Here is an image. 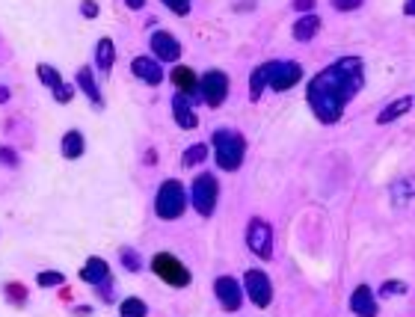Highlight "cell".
Segmentation results:
<instances>
[{
  "instance_id": "1",
  "label": "cell",
  "mask_w": 415,
  "mask_h": 317,
  "mask_svg": "<svg viewBox=\"0 0 415 317\" xmlns=\"http://www.w3.org/2000/svg\"><path fill=\"white\" fill-rule=\"evenodd\" d=\"M362 86H365L362 56H341L309 80L305 101H309L315 119H320L324 125H335Z\"/></svg>"
},
{
  "instance_id": "2",
  "label": "cell",
  "mask_w": 415,
  "mask_h": 317,
  "mask_svg": "<svg viewBox=\"0 0 415 317\" xmlns=\"http://www.w3.org/2000/svg\"><path fill=\"white\" fill-rule=\"evenodd\" d=\"M211 145H214V160H217L220 169H226V172L240 169L243 157H247V140H243L238 131L217 128L211 137Z\"/></svg>"
},
{
  "instance_id": "3",
  "label": "cell",
  "mask_w": 415,
  "mask_h": 317,
  "mask_svg": "<svg viewBox=\"0 0 415 317\" xmlns=\"http://www.w3.org/2000/svg\"><path fill=\"white\" fill-rule=\"evenodd\" d=\"M187 199H190V196L184 193L181 181L166 178L163 184L158 187V196H155V214L160 220H178L184 210H187Z\"/></svg>"
},
{
  "instance_id": "4",
  "label": "cell",
  "mask_w": 415,
  "mask_h": 317,
  "mask_svg": "<svg viewBox=\"0 0 415 317\" xmlns=\"http://www.w3.org/2000/svg\"><path fill=\"white\" fill-rule=\"evenodd\" d=\"M217 199H220V181L214 178L211 172H202L193 178V187H190V202L196 208V214L211 217L217 210Z\"/></svg>"
},
{
  "instance_id": "5",
  "label": "cell",
  "mask_w": 415,
  "mask_h": 317,
  "mask_svg": "<svg viewBox=\"0 0 415 317\" xmlns=\"http://www.w3.org/2000/svg\"><path fill=\"white\" fill-rule=\"evenodd\" d=\"M151 270H155V276H160L166 285H173V288H187L190 285L187 264L178 261L175 255H169V252H158L155 258H151Z\"/></svg>"
},
{
  "instance_id": "6",
  "label": "cell",
  "mask_w": 415,
  "mask_h": 317,
  "mask_svg": "<svg viewBox=\"0 0 415 317\" xmlns=\"http://www.w3.org/2000/svg\"><path fill=\"white\" fill-rule=\"evenodd\" d=\"M273 244H276V234H273V225L261 217H252L247 225V246L252 255H258L261 261H270L273 258Z\"/></svg>"
},
{
  "instance_id": "7",
  "label": "cell",
  "mask_w": 415,
  "mask_h": 317,
  "mask_svg": "<svg viewBox=\"0 0 415 317\" xmlns=\"http://www.w3.org/2000/svg\"><path fill=\"white\" fill-rule=\"evenodd\" d=\"M199 95L205 98L208 107H220V104L228 98V74L220 68H211L199 78Z\"/></svg>"
},
{
  "instance_id": "8",
  "label": "cell",
  "mask_w": 415,
  "mask_h": 317,
  "mask_svg": "<svg viewBox=\"0 0 415 317\" xmlns=\"http://www.w3.org/2000/svg\"><path fill=\"white\" fill-rule=\"evenodd\" d=\"M297 80H303L300 63H291V59H276V63H270L267 89H273V92H288V89L297 86Z\"/></svg>"
},
{
  "instance_id": "9",
  "label": "cell",
  "mask_w": 415,
  "mask_h": 317,
  "mask_svg": "<svg viewBox=\"0 0 415 317\" xmlns=\"http://www.w3.org/2000/svg\"><path fill=\"white\" fill-rule=\"evenodd\" d=\"M243 294H247L250 303H255L258 309H267L273 303V285H270L264 270H247V276H243Z\"/></svg>"
},
{
  "instance_id": "10",
  "label": "cell",
  "mask_w": 415,
  "mask_h": 317,
  "mask_svg": "<svg viewBox=\"0 0 415 317\" xmlns=\"http://www.w3.org/2000/svg\"><path fill=\"white\" fill-rule=\"evenodd\" d=\"M214 294H217V303L226 309V311H238L243 306V288L238 285V279L232 276H220L217 282H214Z\"/></svg>"
},
{
  "instance_id": "11",
  "label": "cell",
  "mask_w": 415,
  "mask_h": 317,
  "mask_svg": "<svg viewBox=\"0 0 415 317\" xmlns=\"http://www.w3.org/2000/svg\"><path fill=\"white\" fill-rule=\"evenodd\" d=\"M148 48H151V54L160 59V63H178V56H181L178 39L173 33H166V30H158V33L148 36Z\"/></svg>"
},
{
  "instance_id": "12",
  "label": "cell",
  "mask_w": 415,
  "mask_h": 317,
  "mask_svg": "<svg viewBox=\"0 0 415 317\" xmlns=\"http://www.w3.org/2000/svg\"><path fill=\"white\" fill-rule=\"evenodd\" d=\"M131 71L136 74V80H143L148 86H158L163 83V68H160V59L155 54H143V56H136L134 63H131Z\"/></svg>"
},
{
  "instance_id": "13",
  "label": "cell",
  "mask_w": 415,
  "mask_h": 317,
  "mask_svg": "<svg viewBox=\"0 0 415 317\" xmlns=\"http://www.w3.org/2000/svg\"><path fill=\"white\" fill-rule=\"evenodd\" d=\"M173 116H175L178 128H184V131H196V125H199L190 98L184 95V92H178V89H175V95H173Z\"/></svg>"
},
{
  "instance_id": "14",
  "label": "cell",
  "mask_w": 415,
  "mask_h": 317,
  "mask_svg": "<svg viewBox=\"0 0 415 317\" xmlns=\"http://www.w3.org/2000/svg\"><path fill=\"white\" fill-rule=\"evenodd\" d=\"M350 311L359 314V317H374L377 314V299H374V291L368 288V285H359V288L350 294Z\"/></svg>"
},
{
  "instance_id": "15",
  "label": "cell",
  "mask_w": 415,
  "mask_h": 317,
  "mask_svg": "<svg viewBox=\"0 0 415 317\" xmlns=\"http://www.w3.org/2000/svg\"><path fill=\"white\" fill-rule=\"evenodd\" d=\"M74 80H78V89H81V92L92 101V107L101 110V107H104V104H101V89H98V80H95V74H92V68H89V66L78 68Z\"/></svg>"
},
{
  "instance_id": "16",
  "label": "cell",
  "mask_w": 415,
  "mask_h": 317,
  "mask_svg": "<svg viewBox=\"0 0 415 317\" xmlns=\"http://www.w3.org/2000/svg\"><path fill=\"white\" fill-rule=\"evenodd\" d=\"M320 27H324V21H320L315 12H305L294 21V39L297 42H312L320 33Z\"/></svg>"
},
{
  "instance_id": "17",
  "label": "cell",
  "mask_w": 415,
  "mask_h": 317,
  "mask_svg": "<svg viewBox=\"0 0 415 317\" xmlns=\"http://www.w3.org/2000/svg\"><path fill=\"white\" fill-rule=\"evenodd\" d=\"M81 279H83L86 285H92V288H98L101 282L110 279V267H107L104 258H89V261L83 264V270H81Z\"/></svg>"
},
{
  "instance_id": "18",
  "label": "cell",
  "mask_w": 415,
  "mask_h": 317,
  "mask_svg": "<svg viewBox=\"0 0 415 317\" xmlns=\"http://www.w3.org/2000/svg\"><path fill=\"white\" fill-rule=\"evenodd\" d=\"M412 104H415V98H412V95H404V98L392 101L389 107H382V110H380L377 122H380V125H389V122H394V119H401V116H407V113L412 110Z\"/></svg>"
},
{
  "instance_id": "19",
  "label": "cell",
  "mask_w": 415,
  "mask_h": 317,
  "mask_svg": "<svg viewBox=\"0 0 415 317\" xmlns=\"http://www.w3.org/2000/svg\"><path fill=\"white\" fill-rule=\"evenodd\" d=\"M59 152H63L66 160H78L83 152H86V140L81 131H66L63 143H59Z\"/></svg>"
},
{
  "instance_id": "20",
  "label": "cell",
  "mask_w": 415,
  "mask_h": 317,
  "mask_svg": "<svg viewBox=\"0 0 415 317\" xmlns=\"http://www.w3.org/2000/svg\"><path fill=\"white\" fill-rule=\"evenodd\" d=\"M173 83H175L178 92H184L187 98H196V95H199V78H196V74H193L190 68L178 66V68L173 71Z\"/></svg>"
},
{
  "instance_id": "21",
  "label": "cell",
  "mask_w": 415,
  "mask_h": 317,
  "mask_svg": "<svg viewBox=\"0 0 415 317\" xmlns=\"http://www.w3.org/2000/svg\"><path fill=\"white\" fill-rule=\"evenodd\" d=\"M113 63H116V44L110 39H101L95 44V66L101 74H110L113 71Z\"/></svg>"
},
{
  "instance_id": "22",
  "label": "cell",
  "mask_w": 415,
  "mask_h": 317,
  "mask_svg": "<svg viewBox=\"0 0 415 317\" xmlns=\"http://www.w3.org/2000/svg\"><path fill=\"white\" fill-rule=\"evenodd\" d=\"M267 80H270V63L258 66V68L250 74V98H252V101L261 98V92L267 89Z\"/></svg>"
},
{
  "instance_id": "23",
  "label": "cell",
  "mask_w": 415,
  "mask_h": 317,
  "mask_svg": "<svg viewBox=\"0 0 415 317\" xmlns=\"http://www.w3.org/2000/svg\"><path fill=\"white\" fill-rule=\"evenodd\" d=\"M208 160V145L205 143H193L187 152H184V166H187V169H193V166H199V163H205Z\"/></svg>"
},
{
  "instance_id": "24",
  "label": "cell",
  "mask_w": 415,
  "mask_h": 317,
  "mask_svg": "<svg viewBox=\"0 0 415 317\" xmlns=\"http://www.w3.org/2000/svg\"><path fill=\"white\" fill-rule=\"evenodd\" d=\"M36 74H39V80L48 86V89H57L59 83H63V78H59V71L54 68V66H48V63H42V66H36Z\"/></svg>"
},
{
  "instance_id": "25",
  "label": "cell",
  "mask_w": 415,
  "mask_h": 317,
  "mask_svg": "<svg viewBox=\"0 0 415 317\" xmlns=\"http://www.w3.org/2000/svg\"><path fill=\"white\" fill-rule=\"evenodd\" d=\"M119 314L122 317H146L148 314V306L143 299H125V303L119 306Z\"/></svg>"
},
{
  "instance_id": "26",
  "label": "cell",
  "mask_w": 415,
  "mask_h": 317,
  "mask_svg": "<svg viewBox=\"0 0 415 317\" xmlns=\"http://www.w3.org/2000/svg\"><path fill=\"white\" fill-rule=\"evenodd\" d=\"M119 258H122V267H125V270H131V273H140V270H143V258H140V252H136V249H122L119 252Z\"/></svg>"
},
{
  "instance_id": "27",
  "label": "cell",
  "mask_w": 415,
  "mask_h": 317,
  "mask_svg": "<svg viewBox=\"0 0 415 317\" xmlns=\"http://www.w3.org/2000/svg\"><path fill=\"white\" fill-rule=\"evenodd\" d=\"M63 282H66V276L59 273V270H45V273L36 276V285H39V288H59Z\"/></svg>"
},
{
  "instance_id": "28",
  "label": "cell",
  "mask_w": 415,
  "mask_h": 317,
  "mask_svg": "<svg viewBox=\"0 0 415 317\" xmlns=\"http://www.w3.org/2000/svg\"><path fill=\"white\" fill-rule=\"evenodd\" d=\"M409 294V285L407 282H397V279H389V282H382V288H380V297H404Z\"/></svg>"
},
{
  "instance_id": "29",
  "label": "cell",
  "mask_w": 415,
  "mask_h": 317,
  "mask_svg": "<svg viewBox=\"0 0 415 317\" xmlns=\"http://www.w3.org/2000/svg\"><path fill=\"white\" fill-rule=\"evenodd\" d=\"M392 196H397V202H404V199H409V196H415V178L397 181V184L392 187Z\"/></svg>"
},
{
  "instance_id": "30",
  "label": "cell",
  "mask_w": 415,
  "mask_h": 317,
  "mask_svg": "<svg viewBox=\"0 0 415 317\" xmlns=\"http://www.w3.org/2000/svg\"><path fill=\"white\" fill-rule=\"evenodd\" d=\"M163 6L173 15H181V18H184V15L190 12V0H163Z\"/></svg>"
},
{
  "instance_id": "31",
  "label": "cell",
  "mask_w": 415,
  "mask_h": 317,
  "mask_svg": "<svg viewBox=\"0 0 415 317\" xmlns=\"http://www.w3.org/2000/svg\"><path fill=\"white\" fill-rule=\"evenodd\" d=\"M54 92V98H57V104H69L71 98H74V89L69 86V83H59L57 89H51Z\"/></svg>"
},
{
  "instance_id": "32",
  "label": "cell",
  "mask_w": 415,
  "mask_h": 317,
  "mask_svg": "<svg viewBox=\"0 0 415 317\" xmlns=\"http://www.w3.org/2000/svg\"><path fill=\"white\" fill-rule=\"evenodd\" d=\"M329 4L338 12H356V9H362V0H329Z\"/></svg>"
},
{
  "instance_id": "33",
  "label": "cell",
  "mask_w": 415,
  "mask_h": 317,
  "mask_svg": "<svg viewBox=\"0 0 415 317\" xmlns=\"http://www.w3.org/2000/svg\"><path fill=\"white\" fill-rule=\"evenodd\" d=\"M98 297L104 299V303H113V282H110V279L98 285Z\"/></svg>"
},
{
  "instance_id": "34",
  "label": "cell",
  "mask_w": 415,
  "mask_h": 317,
  "mask_svg": "<svg viewBox=\"0 0 415 317\" xmlns=\"http://www.w3.org/2000/svg\"><path fill=\"white\" fill-rule=\"evenodd\" d=\"M81 12L86 15V18H98V4H95V0H83Z\"/></svg>"
},
{
  "instance_id": "35",
  "label": "cell",
  "mask_w": 415,
  "mask_h": 317,
  "mask_svg": "<svg viewBox=\"0 0 415 317\" xmlns=\"http://www.w3.org/2000/svg\"><path fill=\"white\" fill-rule=\"evenodd\" d=\"M291 6H294V9H300V12L305 15V12H312V9H315V0H294V4H291Z\"/></svg>"
},
{
  "instance_id": "36",
  "label": "cell",
  "mask_w": 415,
  "mask_h": 317,
  "mask_svg": "<svg viewBox=\"0 0 415 317\" xmlns=\"http://www.w3.org/2000/svg\"><path fill=\"white\" fill-rule=\"evenodd\" d=\"M0 163H6V166H15V163H18V157H15V155L9 152V148H0Z\"/></svg>"
},
{
  "instance_id": "37",
  "label": "cell",
  "mask_w": 415,
  "mask_h": 317,
  "mask_svg": "<svg viewBox=\"0 0 415 317\" xmlns=\"http://www.w3.org/2000/svg\"><path fill=\"white\" fill-rule=\"evenodd\" d=\"M125 6H128V9H143L146 0H125Z\"/></svg>"
},
{
  "instance_id": "38",
  "label": "cell",
  "mask_w": 415,
  "mask_h": 317,
  "mask_svg": "<svg viewBox=\"0 0 415 317\" xmlns=\"http://www.w3.org/2000/svg\"><path fill=\"white\" fill-rule=\"evenodd\" d=\"M404 9H407V15H415V0H407Z\"/></svg>"
},
{
  "instance_id": "39",
  "label": "cell",
  "mask_w": 415,
  "mask_h": 317,
  "mask_svg": "<svg viewBox=\"0 0 415 317\" xmlns=\"http://www.w3.org/2000/svg\"><path fill=\"white\" fill-rule=\"evenodd\" d=\"M6 98H9V92H6V89H0V104H4Z\"/></svg>"
}]
</instances>
